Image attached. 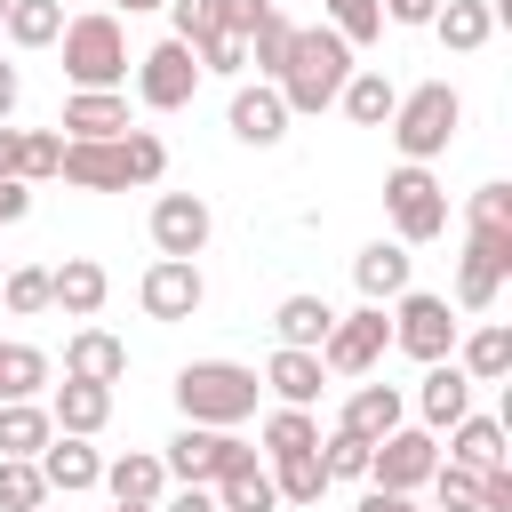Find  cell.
<instances>
[{
    "label": "cell",
    "mask_w": 512,
    "mask_h": 512,
    "mask_svg": "<svg viewBox=\"0 0 512 512\" xmlns=\"http://www.w3.org/2000/svg\"><path fill=\"white\" fill-rule=\"evenodd\" d=\"M320 8H328V32H336L344 48H360V40L384 32V0H320Z\"/></svg>",
    "instance_id": "obj_40"
},
{
    "label": "cell",
    "mask_w": 512,
    "mask_h": 512,
    "mask_svg": "<svg viewBox=\"0 0 512 512\" xmlns=\"http://www.w3.org/2000/svg\"><path fill=\"white\" fill-rule=\"evenodd\" d=\"M112 512H152V504H112Z\"/></svg>",
    "instance_id": "obj_54"
},
{
    "label": "cell",
    "mask_w": 512,
    "mask_h": 512,
    "mask_svg": "<svg viewBox=\"0 0 512 512\" xmlns=\"http://www.w3.org/2000/svg\"><path fill=\"white\" fill-rule=\"evenodd\" d=\"M328 296H280V312H272V336L280 344H304V352H320V336H328Z\"/></svg>",
    "instance_id": "obj_32"
},
{
    "label": "cell",
    "mask_w": 512,
    "mask_h": 512,
    "mask_svg": "<svg viewBox=\"0 0 512 512\" xmlns=\"http://www.w3.org/2000/svg\"><path fill=\"white\" fill-rule=\"evenodd\" d=\"M56 176H64V184H80V192H128V184H160V176H168V144H160L152 128H120V136H96V144L64 136Z\"/></svg>",
    "instance_id": "obj_2"
},
{
    "label": "cell",
    "mask_w": 512,
    "mask_h": 512,
    "mask_svg": "<svg viewBox=\"0 0 512 512\" xmlns=\"http://www.w3.org/2000/svg\"><path fill=\"white\" fill-rule=\"evenodd\" d=\"M56 40H64V80H72V88H120V80H128V32H120L112 8L72 16Z\"/></svg>",
    "instance_id": "obj_6"
},
{
    "label": "cell",
    "mask_w": 512,
    "mask_h": 512,
    "mask_svg": "<svg viewBox=\"0 0 512 512\" xmlns=\"http://www.w3.org/2000/svg\"><path fill=\"white\" fill-rule=\"evenodd\" d=\"M152 512H216V496H208L200 480H184V488H176V496H160Z\"/></svg>",
    "instance_id": "obj_47"
},
{
    "label": "cell",
    "mask_w": 512,
    "mask_h": 512,
    "mask_svg": "<svg viewBox=\"0 0 512 512\" xmlns=\"http://www.w3.org/2000/svg\"><path fill=\"white\" fill-rule=\"evenodd\" d=\"M104 488H112V504H160L168 496V464L152 448H128V456L104 464Z\"/></svg>",
    "instance_id": "obj_24"
},
{
    "label": "cell",
    "mask_w": 512,
    "mask_h": 512,
    "mask_svg": "<svg viewBox=\"0 0 512 512\" xmlns=\"http://www.w3.org/2000/svg\"><path fill=\"white\" fill-rule=\"evenodd\" d=\"M104 296H112V280H104L96 256H64V264H48V304H64L72 320H96Z\"/></svg>",
    "instance_id": "obj_17"
},
{
    "label": "cell",
    "mask_w": 512,
    "mask_h": 512,
    "mask_svg": "<svg viewBox=\"0 0 512 512\" xmlns=\"http://www.w3.org/2000/svg\"><path fill=\"white\" fill-rule=\"evenodd\" d=\"M264 384L280 392V408H312V400H320V384H328V368H320V352L280 344V352L264 360Z\"/></svg>",
    "instance_id": "obj_21"
},
{
    "label": "cell",
    "mask_w": 512,
    "mask_h": 512,
    "mask_svg": "<svg viewBox=\"0 0 512 512\" xmlns=\"http://www.w3.org/2000/svg\"><path fill=\"white\" fill-rule=\"evenodd\" d=\"M432 32H440V48L480 56L488 32H496V16H488V0H440V8H432Z\"/></svg>",
    "instance_id": "obj_28"
},
{
    "label": "cell",
    "mask_w": 512,
    "mask_h": 512,
    "mask_svg": "<svg viewBox=\"0 0 512 512\" xmlns=\"http://www.w3.org/2000/svg\"><path fill=\"white\" fill-rule=\"evenodd\" d=\"M24 208H32V184L24 176H0V224H16Z\"/></svg>",
    "instance_id": "obj_48"
},
{
    "label": "cell",
    "mask_w": 512,
    "mask_h": 512,
    "mask_svg": "<svg viewBox=\"0 0 512 512\" xmlns=\"http://www.w3.org/2000/svg\"><path fill=\"white\" fill-rule=\"evenodd\" d=\"M136 304H144L152 320H192V312L208 304V280H200L192 256H152L144 280H136Z\"/></svg>",
    "instance_id": "obj_12"
},
{
    "label": "cell",
    "mask_w": 512,
    "mask_h": 512,
    "mask_svg": "<svg viewBox=\"0 0 512 512\" xmlns=\"http://www.w3.org/2000/svg\"><path fill=\"white\" fill-rule=\"evenodd\" d=\"M56 160H64V136H56V128H24L16 176H24V184H48V176H56Z\"/></svg>",
    "instance_id": "obj_43"
},
{
    "label": "cell",
    "mask_w": 512,
    "mask_h": 512,
    "mask_svg": "<svg viewBox=\"0 0 512 512\" xmlns=\"http://www.w3.org/2000/svg\"><path fill=\"white\" fill-rule=\"evenodd\" d=\"M224 120H232V136H240V144L272 152V144L288 136V120H296V112L280 104V88H272V80H240V88H232V112H224Z\"/></svg>",
    "instance_id": "obj_15"
},
{
    "label": "cell",
    "mask_w": 512,
    "mask_h": 512,
    "mask_svg": "<svg viewBox=\"0 0 512 512\" xmlns=\"http://www.w3.org/2000/svg\"><path fill=\"white\" fill-rule=\"evenodd\" d=\"M432 464H440V440H432L424 424H392V432L368 448V480L392 488V496H416V488L432 480Z\"/></svg>",
    "instance_id": "obj_11"
},
{
    "label": "cell",
    "mask_w": 512,
    "mask_h": 512,
    "mask_svg": "<svg viewBox=\"0 0 512 512\" xmlns=\"http://www.w3.org/2000/svg\"><path fill=\"white\" fill-rule=\"evenodd\" d=\"M40 464V480L56 488V496H80V488H104V456L80 440V432H48V448L32 456Z\"/></svg>",
    "instance_id": "obj_16"
},
{
    "label": "cell",
    "mask_w": 512,
    "mask_h": 512,
    "mask_svg": "<svg viewBox=\"0 0 512 512\" xmlns=\"http://www.w3.org/2000/svg\"><path fill=\"white\" fill-rule=\"evenodd\" d=\"M272 488H280V504H320V488H328V472H320V448L272 456Z\"/></svg>",
    "instance_id": "obj_34"
},
{
    "label": "cell",
    "mask_w": 512,
    "mask_h": 512,
    "mask_svg": "<svg viewBox=\"0 0 512 512\" xmlns=\"http://www.w3.org/2000/svg\"><path fill=\"white\" fill-rule=\"evenodd\" d=\"M192 88H200V56H192V40H152L144 56H136V96L152 104V112H184L192 104Z\"/></svg>",
    "instance_id": "obj_10"
},
{
    "label": "cell",
    "mask_w": 512,
    "mask_h": 512,
    "mask_svg": "<svg viewBox=\"0 0 512 512\" xmlns=\"http://www.w3.org/2000/svg\"><path fill=\"white\" fill-rule=\"evenodd\" d=\"M480 512H512V464H488L480 472Z\"/></svg>",
    "instance_id": "obj_46"
},
{
    "label": "cell",
    "mask_w": 512,
    "mask_h": 512,
    "mask_svg": "<svg viewBox=\"0 0 512 512\" xmlns=\"http://www.w3.org/2000/svg\"><path fill=\"white\" fill-rule=\"evenodd\" d=\"M320 472H328V480H368V440L336 424V432L320 440Z\"/></svg>",
    "instance_id": "obj_42"
},
{
    "label": "cell",
    "mask_w": 512,
    "mask_h": 512,
    "mask_svg": "<svg viewBox=\"0 0 512 512\" xmlns=\"http://www.w3.org/2000/svg\"><path fill=\"white\" fill-rule=\"evenodd\" d=\"M392 144H400V160H440L448 144H456V128H464V96L448 88V80H424V88H408L400 104H392Z\"/></svg>",
    "instance_id": "obj_5"
},
{
    "label": "cell",
    "mask_w": 512,
    "mask_h": 512,
    "mask_svg": "<svg viewBox=\"0 0 512 512\" xmlns=\"http://www.w3.org/2000/svg\"><path fill=\"white\" fill-rule=\"evenodd\" d=\"M504 280H512V184H480L456 256V312H488Z\"/></svg>",
    "instance_id": "obj_1"
},
{
    "label": "cell",
    "mask_w": 512,
    "mask_h": 512,
    "mask_svg": "<svg viewBox=\"0 0 512 512\" xmlns=\"http://www.w3.org/2000/svg\"><path fill=\"white\" fill-rule=\"evenodd\" d=\"M448 464H472V472H488V464H504V424L496 416H456L448 424Z\"/></svg>",
    "instance_id": "obj_29"
},
{
    "label": "cell",
    "mask_w": 512,
    "mask_h": 512,
    "mask_svg": "<svg viewBox=\"0 0 512 512\" xmlns=\"http://www.w3.org/2000/svg\"><path fill=\"white\" fill-rule=\"evenodd\" d=\"M296 448H320L312 408H272V416H264V456H296Z\"/></svg>",
    "instance_id": "obj_39"
},
{
    "label": "cell",
    "mask_w": 512,
    "mask_h": 512,
    "mask_svg": "<svg viewBox=\"0 0 512 512\" xmlns=\"http://www.w3.org/2000/svg\"><path fill=\"white\" fill-rule=\"evenodd\" d=\"M0 32H8L16 48H48V40L64 32V8H56V0H8Z\"/></svg>",
    "instance_id": "obj_35"
},
{
    "label": "cell",
    "mask_w": 512,
    "mask_h": 512,
    "mask_svg": "<svg viewBox=\"0 0 512 512\" xmlns=\"http://www.w3.org/2000/svg\"><path fill=\"white\" fill-rule=\"evenodd\" d=\"M256 368H240V360H192V368H176V408H184V424H248L256 416Z\"/></svg>",
    "instance_id": "obj_4"
},
{
    "label": "cell",
    "mask_w": 512,
    "mask_h": 512,
    "mask_svg": "<svg viewBox=\"0 0 512 512\" xmlns=\"http://www.w3.org/2000/svg\"><path fill=\"white\" fill-rule=\"evenodd\" d=\"M48 504V480L32 456H0V512H40Z\"/></svg>",
    "instance_id": "obj_37"
},
{
    "label": "cell",
    "mask_w": 512,
    "mask_h": 512,
    "mask_svg": "<svg viewBox=\"0 0 512 512\" xmlns=\"http://www.w3.org/2000/svg\"><path fill=\"white\" fill-rule=\"evenodd\" d=\"M384 216H392V240H400V248L440 240V232H448V192H440V176H432L424 160H400V168L384 176Z\"/></svg>",
    "instance_id": "obj_7"
},
{
    "label": "cell",
    "mask_w": 512,
    "mask_h": 512,
    "mask_svg": "<svg viewBox=\"0 0 512 512\" xmlns=\"http://www.w3.org/2000/svg\"><path fill=\"white\" fill-rule=\"evenodd\" d=\"M384 320H392V344H400L408 360H448V352H456V312H448V296L400 288Z\"/></svg>",
    "instance_id": "obj_8"
},
{
    "label": "cell",
    "mask_w": 512,
    "mask_h": 512,
    "mask_svg": "<svg viewBox=\"0 0 512 512\" xmlns=\"http://www.w3.org/2000/svg\"><path fill=\"white\" fill-rule=\"evenodd\" d=\"M208 232H216V216H208L200 192H160V200H152V248H160V256H200Z\"/></svg>",
    "instance_id": "obj_14"
},
{
    "label": "cell",
    "mask_w": 512,
    "mask_h": 512,
    "mask_svg": "<svg viewBox=\"0 0 512 512\" xmlns=\"http://www.w3.org/2000/svg\"><path fill=\"white\" fill-rule=\"evenodd\" d=\"M352 280H360L368 304H392V296L408 288V248H400V240H368V248L352 256Z\"/></svg>",
    "instance_id": "obj_25"
},
{
    "label": "cell",
    "mask_w": 512,
    "mask_h": 512,
    "mask_svg": "<svg viewBox=\"0 0 512 512\" xmlns=\"http://www.w3.org/2000/svg\"><path fill=\"white\" fill-rule=\"evenodd\" d=\"M360 512H416V504H408V496H392V488H368V496H360Z\"/></svg>",
    "instance_id": "obj_51"
},
{
    "label": "cell",
    "mask_w": 512,
    "mask_h": 512,
    "mask_svg": "<svg viewBox=\"0 0 512 512\" xmlns=\"http://www.w3.org/2000/svg\"><path fill=\"white\" fill-rule=\"evenodd\" d=\"M344 80H352V48H344L328 24H296L288 64H280V80H272L280 104H288V112H328Z\"/></svg>",
    "instance_id": "obj_3"
},
{
    "label": "cell",
    "mask_w": 512,
    "mask_h": 512,
    "mask_svg": "<svg viewBox=\"0 0 512 512\" xmlns=\"http://www.w3.org/2000/svg\"><path fill=\"white\" fill-rule=\"evenodd\" d=\"M64 376H88V384H120V376H128V344H120L112 328H80V336L64 344Z\"/></svg>",
    "instance_id": "obj_23"
},
{
    "label": "cell",
    "mask_w": 512,
    "mask_h": 512,
    "mask_svg": "<svg viewBox=\"0 0 512 512\" xmlns=\"http://www.w3.org/2000/svg\"><path fill=\"white\" fill-rule=\"evenodd\" d=\"M56 432V416L40 400H0V456H40Z\"/></svg>",
    "instance_id": "obj_30"
},
{
    "label": "cell",
    "mask_w": 512,
    "mask_h": 512,
    "mask_svg": "<svg viewBox=\"0 0 512 512\" xmlns=\"http://www.w3.org/2000/svg\"><path fill=\"white\" fill-rule=\"evenodd\" d=\"M240 456H248V440H240V432H224V424H184V432L168 440V456H160V464H168V480H200V488H208V480H216V472H232Z\"/></svg>",
    "instance_id": "obj_13"
},
{
    "label": "cell",
    "mask_w": 512,
    "mask_h": 512,
    "mask_svg": "<svg viewBox=\"0 0 512 512\" xmlns=\"http://www.w3.org/2000/svg\"><path fill=\"white\" fill-rule=\"evenodd\" d=\"M392 424H408V400H400V384H360V392L344 400V432H360L368 448H376Z\"/></svg>",
    "instance_id": "obj_27"
},
{
    "label": "cell",
    "mask_w": 512,
    "mask_h": 512,
    "mask_svg": "<svg viewBox=\"0 0 512 512\" xmlns=\"http://www.w3.org/2000/svg\"><path fill=\"white\" fill-rule=\"evenodd\" d=\"M0 304H8L16 320L48 312V264H8V272H0Z\"/></svg>",
    "instance_id": "obj_38"
},
{
    "label": "cell",
    "mask_w": 512,
    "mask_h": 512,
    "mask_svg": "<svg viewBox=\"0 0 512 512\" xmlns=\"http://www.w3.org/2000/svg\"><path fill=\"white\" fill-rule=\"evenodd\" d=\"M112 8H128V16H136V8H168V0H112Z\"/></svg>",
    "instance_id": "obj_53"
},
{
    "label": "cell",
    "mask_w": 512,
    "mask_h": 512,
    "mask_svg": "<svg viewBox=\"0 0 512 512\" xmlns=\"http://www.w3.org/2000/svg\"><path fill=\"white\" fill-rule=\"evenodd\" d=\"M272 8H280V0H272Z\"/></svg>",
    "instance_id": "obj_56"
},
{
    "label": "cell",
    "mask_w": 512,
    "mask_h": 512,
    "mask_svg": "<svg viewBox=\"0 0 512 512\" xmlns=\"http://www.w3.org/2000/svg\"><path fill=\"white\" fill-rule=\"evenodd\" d=\"M48 384V352L32 344H0V400H32Z\"/></svg>",
    "instance_id": "obj_36"
},
{
    "label": "cell",
    "mask_w": 512,
    "mask_h": 512,
    "mask_svg": "<svg viewBox=\"0 0 512 512\" xmlns=\"http://www.w3.org/2000/svg\"><path fill=\"white\" fill-rule=\"evenodd\" d=\"M0 16H8V0H0Z\"/></svg>",
    "instance_id": "obj_55"
},
{
    "label": "cell",
    "mask_w": 512,
    "mask_h": 512,
    "mask_svg": "<svg viewBox=\"0 0 512 512\" xmlns=\"http://www.w3.org/2000/svg\"><path fill=\"white\" fill-rule=\"evenodd\" d=\"M448 360H456L472 384H496V376H512V328H504V320H480Z\"/></svg>",
    "instance_id": "obj_26"
},
{
    "label": "cell",
    "mask_w": 512,
    "mask_h": 512,
    "mask_svg": "<svg viewBox=\"0 0 512 512\" xmlns=\"http://www.w3.org/2000/svg\"><path fill=\"white\" fill-rule=\"evenodd\" d=\"M48 416H56V432H80V440H96V432H104V416H112V384L64 376V384H56V400H48Z\"/></svg>",
    "instance_id": "obj_22"
},
{
    "label": "cell",
    "mask_w": 512,
    "mask_h": 512,
    "mask_svg": "<svg viewBox=\"0 0 512 512\" xmlns=\"http://www.w3.org/2000/svg\"><path fill=\"white\" fill-rule=\"evenodd\" d=\"M208 496H216V512H280V488H272V464L248 448L232 472H216L208 480Z\"/></svg>",
    "instance_id": "obj_19"
},
{
    "label": "cell",
    "mask_w": 512,
    "mask_h": 512,
    "mask_svg": "<svg viewBox=\"0 0 512 512\" xmlns=\"http://www.w3.org/2000/svg\"><path fill=\"white\" fill-rule=\"evenodd\" d=\"M0 272H8V264H0Z\"/></svg>",
    "instance_id": "obj_57"
},
{
    "label": "cell",
    "mask_w": 512,
    "mask_h": 512,
    "mask_svg": "<svg viewBox=\"0 0 512 512\" xmlns=\"http://www.w3.org/2000/svg\"><path fill=\"white\" fill-rule=\"evenodd\" d=\"M64 128H72L80 144H96V136H120V128H136V120H128V96H120V88H72V96H64Z\"/></svg>",
    "instance_id": "obj_20"
},
{
    "label": "cell",
    "mask_w": 512,
    "mask_h": 512,
    "mask_svg": "<svg viewBox=\"0 0 512 512\" xmlns=\"http://www.w3.org/2000/svg\"><path fill=\"white\" fill-rule=\"evenodd\" d=\"M464 408H472V376H464L456 360H424V384H416V416H424V432H448Z\"/></svg>",
    "instance_id": "obj_18"
},
{
    "label": "cell",
    "mask_w": 512,
    "mask_h": 512,
    "mask_svg": "<svg viewBox=\"0 0 512 512\" xmlns=\"http://www.w3.org/2000/svg\"><path fill=\"white\" fill-rule=\"evenodd\" d=\"M288 40H296L288 8H264V16L248 24V64H256L264 80H280V64H288Z\"/></svg>",
    "instance_id": "obj_33"
},
{
    "label": "cell",
    "mask_w": 512,
    "mask_h": 512,
    "mask_svg": "<svg viewBox=\"0 0 512 512\" xmlns=\"http://www.w3.org/2000/svg\"><path fill=\"white\" fill-rule=\"evenodd\" d=\"M384 344H392V320H384V304L336 312V320H328V336H320V368H328V376H368V368L384 360Z\"/></svg>",
    "instance_id": "obj_9"
},
{
    "label": "cell",
    "mask_w": 512,
    "mask_h": 512,
    "mask_svg": "<svg viewBox=\"0 0 512 512\" xmlns=\"http://www.w3.org/2000/svg\"><path fill=\"white\" fill-rule=\"evenodd\" d=\"M432 488H440V512H480V472L472 464H432Z\"/></svg>",
    "instance_id": "obj_44"
},
{
    "label": "cell",
    "mask_w": 512,
    "mask_h": 512,
    "mask_svg": "<svg viewBox=\"0 0 512 512\" xmlns=\"http://www.w3.org/2000/svg\"><path fill=\"white\" fill-rule=\"evenodd\" d=\"M192 56H200V72H216V80H240V72H248V32H232V24H224V32H208Z\"/></svg>",
    "instance_id": "obj_41"
},
{
    "label": "cell",
    "mask_w": 512,
    "mask_h": 512,
    "mask_svg": "<svg viewBox=\"0 0 512 512\" xmlns=\"http://www.w3.org/2000/svg\"><path fill=\"white\" fill-rule=\"evenodd\" d=\"M16 152H24V128L0 120V176H16Z\"/></svg>",
    "instance_id": "obj_50"
},
{
    "label": "cell",
    "mask_w": 512,
    "mask_h": 512,
    "mask_svg": "<svg viewBox=\"0 0 512 512\" xmlns=\"http://www.w3.org/2000/svg\"><path fill=\"white\" fill-rule=\"evenodd\" d=\"M168 16H176V40H208V32H224V0H168Z\"/></svg>",
    "instance_id": "obj_45"
},
{
    "label": "cell",
    "mask_w": 512,
    "mask_h": 512,
    "mask_svg": "<svg viewBox=\"0 0 512 512\" xmlns=\"http://www.w3.org/2000/svg\"><path fill=\"white\" fill-rule=\"evenodd\" d=\"M336 104H344L360 128H384V120H392V104H400V88H392L384 72H360V64H352V80L336 88Z\"/></svg>",
    "instance_id": "obj_31"
},
{
    "label": "cell",
    "mask_w": 512,
    "mask_h": 512,
    "mask_svg": "<svg viewBox=\"0 0 512 512\" xmlns=\"http://www.w3.org/2000/svg\"><path fill=\"white\" fill-rule=\"evenodd\" d=\"M432 8H440V0H384L392 24H432Z\"/></svg>",
    "instance_id": "obj_49"
},
{
    "label": "cell",
    "mask_w": 512,
    "mask_h": 512,
    "mask_svg": "<svg viewBox=\"0 0 512 512\" xmlns=\"http://www.w3.org/2000/svg\"><path fill=\"white\" fill-rule=\"evenodd\" d=\"M16 96H24V80H16V64H0V120L16 112Z\"/></svg>",
    "instance_id": "obj_52"
}]
</instances>
